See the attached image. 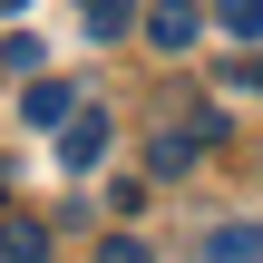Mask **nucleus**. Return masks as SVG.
I'll return each instance as SVG.
<instances>
[{
  "mask_svg": "<svg viewBox=\"0 0 263 263\" xmlns=\"http://www.w3.org/2000/svg\"><path fill=\"white\" fill-rule=\"evenodd\" d=\"M98 263H156V254H146L137 234H107V244H98Z\"/></svg>",
  "mask_w": 263,
  "mask_h": 263,
  "instance_id": "9",
  "label": "nucleus"
},
{
  "mask_svg": "<svg viewBox=\"0 0 263 263\" xmlns=\"http://www.w3.org/2000/svg\"><path fill=\"white\" fill-rule=\"evenodd\" d=\"M234 78H244V88H254V98H263V59H244V68H234Z\"/></svg>",
  "mask_w": 263,
  "mask_h": 263,
  "instance_id": "10",
  "label": "nucleus"
},
{
  "mask_svg": "<svg viewBox=\"0 0 263 263\" xmlns=\"http://www.w3.org/2000/svg\"><path fill=\"white\" fill-rule=\"evenodd\" d=\"M127 20H137V0H88V10H78V29H88V39H117Z\"/></svg>",
  "mask_w": 263,
  "mask_h": 263,
  "instance_id": "7",
  "label": "nucleus"
},
{
  "mask_svg": "<svg viewBox=\"0 0 263 263\" xmlns=\"http://www.w3.org/2000/svg\"><path fill=\"white\" fill-rule=\"evenodd\" d=\"M0 263H49V224L10 215V224H0Z\"/></svg>",
  "mask_w": 263,
  "mask_h": 263,
  "instance_id": "6",
  "label": "nucleus"
},
{
  "mask_svg": "<svg viewBox=\"0 0 263 263\" xmlns=\"http://www.w3.org/2000/svg\"><path fill=\"white\" fill-rule=\"evenodd\" d=\"M20 107H29V127H49V137H59V127L78 117V88H68V78H29V98H20Z\"/></svg>",
  "mask_w": 263,
  "mask_h": 263,
  "instance_id": "3",
  "label": "nucleus"
},
{
  "mask_svg": "<svg viewBox=\"0 0 263 263\" xmlns=\"http://www.w3.org/2000/svg\"><path fill=\"white\" fill-rule=\"evenodd\" d=\"M215 29L224 39H263V0H215Z\"/></svg>",
  "mask_w": 263,
  "mask_h": 263,
  "instance_id": "8",
  "label": "nucleus"
},
{
  "mask_svg": "<svg viewBox=\"0 0 263 263\" xmlns=\"http://www.w3.org/2000/svg\"><path fill=\"white\" fill-rule=\"evenodd\" d=\"M0 10H29V0H0Z\"/></svg>",
  "mask_w": 263,
  "mask_h": 263,
  "instance_id": "11",
  "label": "nucleus"
},
{
  "mask_svg": "<svg viewBox=\"0 0 263 263\" xmlns=\"http://www.w3.org/2000/svg\"><path fill=\"white\" fill-rule=\"evenodd\" d=\"M205 263H263V224H215L205 234Z\"/></svg>",
  "mask_w": 263,
  "mask_h": 263,
  "instance_id": "4",
  "label": "nucleus"
},
{
  "mask_svg": "<svg viewBox=\"0 0 263 263\" xmlns=\"http://www.w3.org/2000/svg\"><path fill=\"white\" fill-rule=\"evenodd\" d=\"M98 156H107V107H78V117L59 127V166H68V176H88Z\"/></svg>",
  "mask_w": 263,
  "mask_h": 263,
  "instance_id": "1",
  "label": "nucleus"
},
{
  "mask_svg": "<svg viewBox=\"0 0 263 263\" xmlns=\"http://www.w3.org/2000/svg\"><path fill=\"white\" fill-rule=\"evenodd\" d=\"M146 39L176 59V49H195V39H205V10H195V0H156V10H146Z\"/></svg>",
  "mask_w": 263,
  "mask_h": 263,
  "instance_id": "2",
  "label": "nucleus"
},
{
  "mask_svg": "<svg viewBox=\"0 0 263 263\" xmlns=\"http://www.w3.org/2000/svg\"><path fill=\"white\" fill-rule=\"evenodd\" d=\"M195 146H205L195 127H166V137L146 146V176H185V166H195Z\"/></svg>",
  "mask_w": 263,
  "mask_h": 263,
  "instance_id": "5",
  "label": "nucleus"
}]
</instances>
